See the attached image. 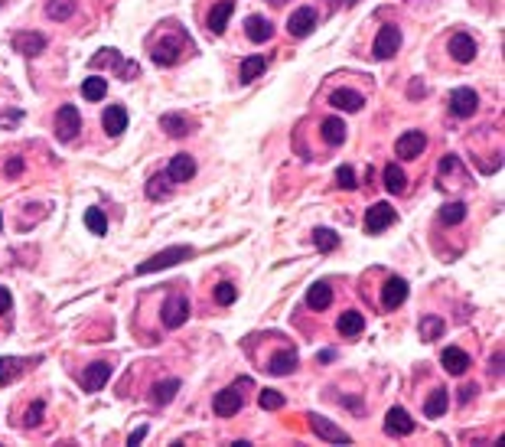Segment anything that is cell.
Returning a JSON list of instances; mask_svg holds the SVG:
<instances>
[{
    "mask_svg": "<svg viewBox=\"0 0 505 447\" xmlns=\"http://www.w3.org/2000/svg\"><path fill=\"white\" fill-rule=\"evenodd\" d=\"M193 255H196L193 245H173V248H163V252H157L153 258L140 261V265H137V275H153V271L173 268L177 261H186V258H193Z\"/></svg>",
    "mask_w": 505,
    "mask_h": 447,
    "instance_id": "6da1fadb",
    "label": "cell"
},
{
    "mask_svg": "<svg viewBox=\"0 0 505 447\" xmlns=\"http://www.w3.org/2000/svg\"><path fill=\"white\" fill-rule=\"evenodd\" d=\"M241 389H251V379H238L235 385H228V389L216 392V399H212V412H216L218 418L238 415L241 405H245V395H241Z\"/></svg>",
    "mask_w": 505,
    "mask_h": 447,
    "instance_id": "7a4b0ae2",
    "label": "cell"
},
{
    "mask_svg": "<svg viewBox=\"0 0 505 447\" xmlns=\"http://www.w3.org/2000/svg\"><path fill=\"white\" fill-rule=\"evenodd\" d=\"M160 320L167 330H177V326H183L186 320H189V301H186V294H177V291L170 294L160 307Z\"/></svg>",
    "mask_w": 505,
    "mask_h": 447,
    "instance_id": "3957f363",
    "label": "cell"
},
{
    "mask_svg": "<svg viewBox=\"0 0 505 447\" xmlns=\"http://www.w3.org/2000/svg\"><path fill=\"white\" fill-rule=\"evenodd\" d=\"M398 49H401V30L392 26V23L382 26L378 36H375V43H372V56H375L378 62H385V59H392Z\"/></svg>",
    "mask_w": 505,
    "mask_h": 447,
    "instance_id": "277c9868",
    "label": "cell"
},
{
    "mask_svg": "<svg viewBox=\"0 0 505 447\" xmlns=\"http://www.w3.org/2000/svg\"><path fill=\"white\" fill-rule=\"evenodd\" d=\"M466 180H470V173H466L463 160H460L457 154H447L440 160V189H460L466 187Z\"/></svg>",
    "mask_w": 505,
    "mask_h": 447,
    "instance_id": "5b68a950",
    "label": "cell"
},
{
    "mask_svg": "<svg viewBox=\"0 0 505 447\" xmlns=\"http://www.w3.org/2000/svg\"><path fill=\"white\" fill-rule=\"evenodd\" d=\"M394 219H398V212L392 209V203H375L365 209V232H369V236H378V232H385Z\"/></svg>",
    "mask_w": 505,
    "mask_h": 447,
    "instance_id": "8992f818",
    "label": "cell"
},
{
    "mask_svg": "<svg viewBox=\"0 0 505 447\" xmlns=\"http://www.w3.org/2000/svg\"><path fill=\"white\" fill-rule=\"evenodd\" d=\"M424 147H427L424 131H404L401 138L394 140V154L401 157V160H417V157L424 154Z\"/></svg>",
    "mask_w": 505,
    "mask_h": 447,
    "instance_id": "52a82bcc",
    "label": "cell"
},
{
    "mask_svg": "<svg viewBox=\"0 0 505 447\" xmlns=\"http://www.w3.org/2000/svg\"><path fill=\"white\" fill-rule=\"evenodd\" d=\"M82 131V114L75 105H62L56 111V138L59 140H72Z\"/></svg>",
    "mask_w": 505,
    "mask_h": 447,
    "instance_id": "ba28073f",
    "label": "cell"
},
{
    "mask_svg": "<svg viewBox=\"0 0 505 447\" xmlns=\"http://www.w3.org/2000/svg\"><path fill=\"white\" fill-rule=\"evenodd\" d=\"M179 56H183V40H177V36H167V40H157V46L150 49V59L153 65H177Z\"/></svg>",
    "mask_w": 505,
    "mask_h": 447,
    "instance_id": "9c48e42d",
    "label": "cell"
},
{
    "mask_svg": "<svg viewBox=\"0 0 505 447\" xmlns=\"http://www.w3.org/2000/svg\"><path fill=\"white\" fill-rule=\"evenodd\" d=\"M476 108H479V95H476L473 89H453L450 92V114L453 118H470V114H476Z\"/></svg>",
    "mask_w": 505,
    "mask_h": 447,
    "instance_id": "30bf717a",
    "label": "cell"
},
{
    "mask_svg": "<svg viewBox=\"0 0 505 447\" xmlns=\"http://www.w3.org/2000/svg\"><path fill=\"white\" fill-rule=\"evenodd\" d=\"M447 53L453 56V62L466 65V62H473L476 59V40L470 36V33H453L447 43Z\"/></svg>",
    "mask_w": 505,
    "mask_h": 447,
    "instance_id": "8fae6325",
    "label": "cell"
},
{
    "mask_svg": "<svg viewBox=\"0 0 505 447\" xmlns=\"http://www.w3.org/2000/svg\"><path fill=\"white\" fill-rule=\"evenodd\" d=\"M408 281L404 277H388L385 285H382V307L385 310H398L404 301H408Z\"/></svg>",
    "mask_w": 505,
    "mask_h": 447,
    "instance_id": "7c38bea8",
    "label": "cell"
},
{
    "mask_svg": "<svg viewBox=\"0 0 505 447\" xmlns=\"http://www.w3.org/2000/svg\"><path fill=\"white\" fill-rule=\"evenodd\" d=\"M310 428H313L316 438L329 441V444H353V438H349L343 428H336V424L329 421V418H323V415H310Z\"/></svg>",
    "mask_w": 505,
    "mask_h": 447,
    "instance_id": "4fadbf2b",
    "label": "cell"
},
{
    "mask_svg": "<svg viewBox=\"0 0 505 447\" xmlns=\"http://www.w3.org/2000/svg\"><path fill=\"white\" fill-rule=\"evenodd\" d=\"M108 379H111V366H108V363H91V366H85L79 375V382L85 392H101Z\"/></svg>",
    "mask_w": 505,
    "mask_h": 447,
    "instance_id": "5bb4252c",
    "label": "cell"
},
{
    "mask_svg": "<svg viewBox=\"0 0 505 447\" xmlns=\"http://www.w3.org/2000/svg\"><path fill=\"white\" fill-rule=\"evenodd\" d=\"M385 431L392 434V438H408L411 431H414V418L404 412V408H388V415H385Z\"/></svg>",
    "mask_w": 505,
    "mask_h": 447,
    "instance_id": "9a60e30c",
    "label": "cell"
},
{
    "mask_svg": "<svg viewBox=\"0 0 505 447\" xmlns=\"http://www.w3.org/2000/svg\"><path fill=\"white\" fill-rule=\"evenodd\" d=\"M313 26H316V10H313V7H300V10H294V13H290V20H287L290 36H297V40L310 36Z\"/></svg>",
    "mask_w": 505,
    "mask_h": 447,
    "instance_id": "2e32d148",
    "label": "cell"
},
{
    "mask_svg": "<svg viewBox=\"0 0 505 447\" xmlns=\"http://www.w3.org/2000/svg\"><path fill=\"white\" fill-rule=\"evenodd\" d=\"M13 49L20 53V56L33 59V56H40V53H46V36L43 33H16L13 36Z\"/></svg>",
    "mask_w": 505,
    "mask_h": 447,
    "instance_id": "e0dca14e",
    "label": "cell"
},
{
    "mask_svg": "<svg viewBox=\"0 0 505 447\" xmlns=\"http://www.w3.org/2000/svg\"><path fill=\"white\" fill-rule=\"evenodd\" d=\"M101 128L111 134V138H121L128 131V108L124 105H108L101 114Z\"/></svg>",
    "mask_w": 505,
    "mask_h": 447,
    "instance_id": "ac0fdd59",
    "label": "cell"
},
{
    "mask_svg": "<svg viewBox=\"0 0 505 447\" xmlns=\"http://www.w3.org/2000/svg\"><path fill=\"white\" fill-rule=\"evenodd\" d=\"M167 177H170V183H189L196 177V160L189 154H177L167 167Z\"/></svg>",
    "mask_w": 505,
    "mask_h": 447,
    "instance_id": "d6986e66",
    "label": "cell"
},
{
    "mask_svg": "<svg viewBox=\"0 0 505 447\" xmlns=\"http://www.w3.org/2000/svg\"><path fill=\"white\" fill-rule=\"evenodd\" d=\"M440 363L450 375H463L466 369H470V353L460 350V346H447V350L440 353Z\"/></svg>",
    "mask_w": 505,
    "mask_h": 447,
    "instance_id": "ffe728a7",
    "label": "cell"
},
{
    "mask_svg": "<svg viewBox=\"0 0 505 447\" xmlns=\"http://www.w3.org/2000/svg\"><path fill=\"white\" fill-rule=\"evenodd\" d=\"M30 363H36V359H16V356H0V385H10L13 379H20V375L30 369Z\"/></svg>",
    "mask_w": 505,
    "mask_h": 447,
    "instance_id": "44dd1931",
    "label": "cell"
},
{
    "mask_svg": "<svg viewBox=\"0 0 505 447\" xmlns=\"http://www.w3.org/2000/svg\"><path fill=\"white\" fill-rule=\"evenodd\" d=\"M245 36H248L251 43H267L274 36V23L267 20V16H248L245 20Z\"/></svg>",
    "mask_w": 505,
    "mask_h": 447,
    "instance_id": "7402d4cb",
    "label": "cell"
},
{
    "mask_svg": "<svg viewBox=\"0 0 505 447\" xmlns=\"http://www.w3.org/2000/svg\"><path fill=\"white\" fill-rule=\"evenodd\" d=\"M235 13V0H218L216 7L209 10V30L216 33V36H222L225 26H228V16Z\"/></svg>",
    "mask_w": 505,
    "mask_h": 447,
    "instance_id": "603a6c76",
    "label": "cell"
},
{
    "mask_svg": "<svg viewBox=\"0 0 505 447\" xmlns=\"http://www.w3.org/2000/svg\"><path fill=\"white\" fill-rule=\"evenodd\" d=\"M329 105L339 108V111H359V108L365 105V98H362L355 89H336L333 95H329Z\"/></svg>",
    "mask_w": 505,
    "mask_h": 447,
    "instance_id": "cb8c5ba5",
    "label": "cell"
},
{
    "mask_svg": "<svg viewBox=\"0 0 505 447\" xmlns=\"http://www.w3.org/2000/svg\"><path fill=\"white\" fill-rule=\"evenodd\" d=\"M297 369V353L294 350H277L271 356V363H267V372L271 375H290Z\"/></svg>",
    "mask_w": 505,
    "mask_h": 447,
    "instance_id": "d4e9b609",
    "label": "cell"
},
{
    "mask_svg": "<svg viewBox=\"0 0 505 447\" xmlns=\"http://www.w3.org/2000/svg\"><path fill=\"white\" fill-rule=\"evenodd\" d=\"M160 128L167 131L170 138H186V134L193 131V121H189V118H183V114H163Z\"/></svg>",
    "mask_w": 505,
    "mask_h": 447,
    "instance_id": "484cf974",
    "label": "cell"
},
{
    "mask_svg": "<svg viewBox=\"0 0 505 447\" xmlns=\"http://www.w3.org/2000/svg\"><path fill=\"white\" fill-rule=\"evenodd\" d=\"M382 180H385V189L392 196H398V193H404V189H408V177H404V170L398 167V163H388L385 173H382Z\"/></svg>",
    "mask_w": 505,
    "mask_h": 447,
    "instance_id": "4316f807",
    "label": "cell"
},
{
    "mask_svg": "<svg viewBox=\"0 0 505 447\" xmlns=\"http://www.w3.org/2000/svg\"><path fill=\"white\" fill-rule=\"evenodd\" d=\"M306 304H310L313 310H326L329 304H333V287H329L326 281H316V285L306 291Z\"/></svg>",
    "mask_w": 505,
    "mask_h": 447,
    "instance_id": "83f0119b",
    "label": "cell"
},
{
    "mask_svg": "<svg viewBox=\"0 0 505 447\" xmlns=\"http://www.w3.org/2000/svg\"><path fill=\"white\" fill-rule=\"evenodd\" d=\"M320 134H323V140H326L329 147H339L345 140V124H343V118H326V121L320 124Z\"/></svg>",
    "mask_w": 505,
    "mask_h": 447,
    "instance_id": "f1b7e54d",
    "label": "cell"
},
{
    "mask_svg": "<svg viewBox=\"0 0 505 447\" xmlns=\"http://www.w3.org/2000/svg\"><path fill=\"white\" fill-rule=\"evenodd\" d=\"M450 408V395H447V389H433L431 395H427V402H424V415L427 418H443V412Z\"/></svg>",
    "mask_w": 505,
    "mask_h": 447,
    "instance_id": "f546056e",
    "label": "cell"
},
{
    "mask_svg": "<svg viewBox=\"0 0 505 447\" xmlns=\"http://www.w3.org/2000/svg\"><path fill=\"white\" fill-rule=\"evenodd\" d=\"M265 69H267V59L265 56H248L245 62H241V69H238V79L248 85V82L261 79V75H265Z\"/></svg>",
    "mask_w": 505,
    "mask_h": 447,
    "instance_id": "4dcf8cb0",
    "label": "cell"
},
{
    "mask_svg": "<svg viewBox=\"0 0 505 447\" xmlns=\"http://www.w3.org/2000/svg\"><path fill=\"white\" fill-rule=\"evenodd\" d=\"M365 330V314H359V310H345V314H339V333L343 336H355Z\"/></svg>",
    "mask_w": 505,
    "mask_h": 447,
    "instance_id": "1f68e13d",
    "label": "cell"
},
{
    "mask_svg": "<svg viewBox=\"0 0 505 447\" xmlns=\"http://www.w3.org/2000/svg\"><path fill=\"white\" fill-rule=\"evenodd\" d=\"M417 330H421V340H424V343L440 340V333H443V317H433V314H427V317H421Z\"/></svg>",
    "mask_w": 505,
    "mask_h": 447,
    "instance_id": "d6a6232c",
    "label": "cell"
},
{
    "mask_svg": "<svg viewBox=\"0 0 505 447\" xmlns=\"http://www.w3.org/2000/svg\"><path fill=\"white\" fill-rule=\"evenodd\" d=\"M167 196H170V177H167V170L153 173V177L147 180V199H167Z\"/></svg>",
    "mask_w": 505,
    "mask_h": 447,
    "instance_id": "836d02e7",
    "label": "cell"
},
{
    "mask_svg": "<svg viewBox=\"0 0 505 447\" xmlns=\"http://www.w3.org/2000/svg\"><path fill=\"white\" fill-rule=\"evenodd\" d=\"M313 245H316L323 255H329L333 248H339V236L333 232V228H323L320 226V228H313Z\"/></svg>",
    "mask_w": 505,
    "mask_h": 447,
    "instance_id": "e575fe53",
    "label": "cell"
},
{
    "mask_svg": "<svg viewBox=\"0 0 505 447\" xmlns=\"http://www.w3.org/2000/svg\"><path fill=\"white\" fill-rule=\"evenodd\" d=\"M179 392V379H163L160 385H153V402L157 405H170Z\"/></svg>",
    "mask_w": 505,
    "mask_h": 447,
    "instance_id": "d590c367",
    "label": "cell"
},
{
    "mask_svg": "<svg viewBox=\"0 0 505 447\" xmlns=\"http://www.w3.org/2000/svg\"><path fill=\"white\" fill-rule=\"evenodd\" d=\"M104 92H108V82H104L101 75H91V79L82 82V95H85V101H101Z\"/></svg>",
    "mask_w": 505,
    "mask_h": 447,
    "instance_id": "8d00e7d4",
    "label": "cell"
},
{
    "mask_svg": "<svg viewBox=\"0 0 505 447\" xmlns=\"http://www.w3.org/2000/svg\"><path fill=\"white\" fill-rule=\"evenodd\" d=\"M121 65H124V59L118 49H101L98 56H91V69H118L121 72Z\"/></svg>",
    "mask_w": 505,
    "mask_h": 447,
    "instance_id": "74e56055",
    "label": "cell"
},
{
    "mask_svg": "<svg viewBox=\"0 0 505 447\" xmlns=\"http://www.w3.org/2000/svg\"><path fill=\"white\" fill-rule=\"evenodd\" d=\"M72 13H75V0H49L46 4L49 20H59V23H62V20H69Z\"/></svg>",
    "mask_w": 505,
    "mask_h": 447,
    "instance_id": "f35d334b",
    "label": "cell"
},
{
    "mask_svg": "<svg viewBox=\"0 0 505 447\" xmlns=\"http://www.w3.org/2000/svg\"><path fill=\"white\" fill-rule=\"evenodd\" d=\"M257 402H261V408H265V412H277V408H284V395L277 389H261L257 392Z\"/></svg>",
    "mask_w": 505,
    "mask_h": 447,
    "instance_id": "ab89813d",
    "label": "cell"
},
{
    "mask_svg": "<svg viewBox=\"0 0 505 447\" xmlns=\"http://www.w3.org/2000/svg\"><path fill=\"white\" fill-rule=\"evenodd\" d=\"M212 297H216V304L228 307V304H235V297H238V287H235L232 281H218L216 291H212Z\"/></svg>",
    "mask_w": 505,
    "mask_h": 447,
    "instance_id": "60d3db41",
    "label": "cell"
},
{
    "mask_svg": "<svg viewBox=\"0 0 505 447\" xmlns=\"http://www.w3.org/2000/svg\"><path fill=\"white\" fill-rule=\"evenodd\" d=\"M440 219H443V226H460V222L466 219V206L463 203H447L440 209Z\"/></svg>",
    "mask_w": 505,
    "mask_h": 447,
    "instance_id": "b9f144b4",
    "label": "cell"
},
{
    "mask_svg": "<svg viewBox=\"0 0 505 447\" xmlns=\"http://www.w3.org/2000/svg\"><path fill=\"white\" fill-rule=\"evenodd\" d=\"M85 226H89V232H95V236H104V232H108V219H104L101 209L85 212Z\"/></svg>",
    "mask_w": 505,
    "mask_h": 447,
    "instance_id": "7bdbcfd3",
    "label": "cell"
},
{
    "mask_svg": "<svg viewBox=\"0 0 505 447\" xmlns=\"http://www.w3.org/2000/svg\"><path fill=\"white\" fill-rule=\"evenodd\" d=\"M43 415H46V402H43V399H36L30 408H26L23 424H26V428H40V424H43Z\"/></svg>",
    "mask_w": 505,
    "mask_h": 447,
    "instance_id": "ee69618b",
    "label": "cell"
},
{
    "mask_svg": "<svg viewBox=\"0 0 505 447\" xmlns=\"http://www.w3.org/2000/svg\"><path fill=\"white\" fill-rule=\"evenodd\" d=\"M336 183L343 189H355V187H359V183H355V170L349 167V163H343V167L336 170Z\"/></svg>",
    "mask_w": 505,
    "mask_h": 447,
    "instance_id": "f6af8a7d",
    "label": "cell"
},
{
    "mask_svg": "<svg viewBox=\"0 0 505 447\" xmlns=\"http://www.w3.org/2000/svg\"><path fill=\"white\" fill-rule=\"evenodd\" d=\"M4 173H7V177H20V173H23V157H10Z\"/></svg>",
    "mask_w": 505,
    "mask_h": 447,
    "instance_id": "bcb514c9",
    "label": "cell"
},
{
    "mask_svg": "<svg viewBox=\"0 0 505 447\" xmlns=\"http://www.w3.org/2000/svg\"><path fill=\"white\" fill-rule=\"evenodd\" d=\"M10 307H13V297L7 287H0V314H10Z\"/></svg>",
    "mask_w": 505,
    "mask_h": 447,
    "instance_id": "7dc6e473",
    "label": "cell"
},
{
    "mask_svg": "<svg viewBox=\"0 0 505 447\" xmlns=\"http://www.w3.org/2000/svg\"><path fill=\"white\" fill-rule=\"evenodd\" d=\"M476 392H479L476 385H463V389H460V402H463V405H466V402H473Z\"/></svg>",
    "mask_w": 505,
    "mask_h": 447,
    "instance_id": "c3c4849f",
    "label": "cell"
},
{
    "mask_svg": "<svg viewBox=\"0 0 505 447\" xmlns=\"http://www.w3.org/2000/svg\"><path fill=\"white\" fill-rule=\"evenodd\" d=\"M144 438H147V424H140V428H137V431L128 438V444H140Z\"/></svg>",
    "mask_w": 505,
    "mask_h": 447,
    "instance_id": "681fc988",
    "label": "cell"
},
{
    "mask_svg": "<svg viewBox=\"0 0 505 447\" xmlns=\"http://www.w3.org/2000/svg\"><path fill=\"white\" fill-rule=\"evenodd\" d=\"M20 118H23V111H10L7 118H0V128H4V124H16Z\"/></svg>",
    "mask_w": 505,
    "mask_h": 447,
    "instance_id": "f907efd6",
    "label": "cell"
},
{
    "mask_svg": "<svg viewBox=\"0 0 505 447\" xmlns=\"http://www.w3.org/2000/svg\"><path fill=\"white\" fill-rule=\"evenodd\" d=\"M339 4H343V7H353V4H355V0H339Z\"/></svg>",
    "mask_w": 505,
    "mask_h": 447,
    "instance_id": "816d5d0a",
    "label": "cell"
},
{
    "mask_svg": "<svg viewBox=\"0 0 505 447\" xmlns=\"http://www.w3.org/2000/svg\"><path fill=\"white\" fill-rule=\"evenodd\" d=\"M267 4H274V7H281V4H284V0H267Z\"/></svg>",
    "mask_w": 505,
    "mask_h": 447,
    "instance_id": "f5cc1de1",
    "label": "cell"
},
{
    "mask_svg": "<svg viewBox=\"0 0 505 447\" xmlns=\"http://www.w3.org/2000/svg\"><path fill=\"white\" fill-rule=\"evenodd\" d=\"M0 228H4V219H0Z\"/></svg>",
    "mask_w": 505,
    "mask_h": 447,
    "instance_id": "db71d44e",
    "label": "cell"
}]
</instances>
